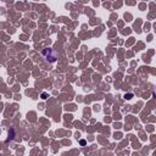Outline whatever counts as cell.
<instances>
[{
	"mask_svg": "<svg viewBox=\"0 0 156 156\" xmlns=\"http://www.w3.org/2000/svg\"><path fill=\"white\" fill-rule=\"evenodd\" d=\"M41 55L44 56V58L48 61V62H55L56 58H57V52L51 49V48H45L43 51H41Z\"/></svg>",
	"mask_w": 156,
	"mask_h": 156,
	"instance_id": "obj_1",
	"label": "cell"
}]
</instances>
